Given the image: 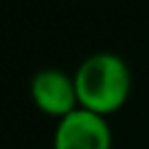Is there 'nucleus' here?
<instances>
[{
  "label": "nucleus",
  "instance_id": "1",
  "mask_svg": "<svg viewBox=\"0 0 149 149\" xmlns=\"http://www.w3.org/2000/svg\"><path fill=\"white\" fill-rule=\"evenodd\" d=\"M79 107L110 116L132 94V70L121 55L110 51L88 55L72 72Z\"/></svg>",
  "mask_w": 149,
  "mask_h": 149
},
{
  "label": "nucleus",
  "instance_id": "2",
  "mask_svg": "<svg viewBox=\"0 0 149 149\" xmlns=\"http://www.w3.org/2000/svg\"><path fill=\"white\" fill-rule=\"evenodd\" d=\"M53 149H112V130L107 116L77 107L57 121Z\"/></svg>",
  "mask_w": 149,
  "mask_h": 149
},
{
  "label": "nucleus",
  "instance_id": "3",
  "mask_svg": "<svg viewBox=\"0 0 149 149\" xmlns=\"http://www.w3.org/2000/svg\"><path fill=\"white\" fill-rule=\"evenodd\" d=\"M29 94L37 110L51 118H64L79 107L74 77L61 68H42L31 77Z\"/></svg>",
  "mask_w": 149,
  "mask_h": 149
}]
</instances>
